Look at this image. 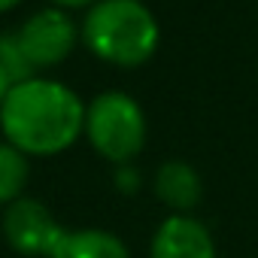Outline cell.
<instances>
[{"instance_id":"12","label":"cell","mask_w":258,"mask_h":258,"mask_svg":"<svg viewBox=\"0 0 258 258\" xmlns=\"http://www.w3.org/2000/svg\"><path fill=\"white\" fill-rule=\"evenodd\" d=\"M49 4L67 13V10H91V7L97 4V0H49Z\"/></svg>"},{"instance_id":"11","label":"cell","mask_w":258,"mask_h":258,"mask_svg":"<svg viewBox=\"0 0 258 258\" xmlns=\"http://www.w3.org/2000/svg\"><path fill=\"white\" fill-rule=\"evenodd\" d=\"M115 185H118L121 191L131 195V191H137V188H140V173H137L131 164H121V167H118V173H115Z\"/></svg>"},{"instance_id":"8","label":"cell","mask_w":258,"mask_h":258,"mask_svg":"<svg viewBox=\"0 0 258 258\" xmlns=\"http://www.w3.org/2000/svg\"><path fill=\"white\" fill-rule=\"evenodd\" d=\"M49 258H131L124 240L103 228L64 231Z\"/></svg>"},{"instance_id":"13","label":"cell","mask_w":258,"mask_h":258,"mask_svg":"<svg viewBox=\"0 0 258 258\" xmlns=\"http://www.w3.org/2000/svg\"><path fill=\"white\" fill-rule=\"evenodd\" d=\"M13 85H16V82L10 79V73H7L4 67H0V103H4V100H7V94L13 91Z\"/></svg>"},{"instance_id":"1","label":"cell","mask_w":258,"mask_h":258,"mask_svg":"<svg viewBox=\"0 0 258 258\" xmlns=\"http://www.w3.org/2000/svg\"><path fill=\"white\" fill-rule=\"evenodd\" d=\"M0 131L28 158H52L85 134V103L70 85L34 76L13 85L0 103Z\"/></svg>"},{"instance_id":"4","label":"cell","mask_w":258,"mask_h":258,"mask_svg":"<svg viewBox=\"0 0 258 258\" xmlns=\"http://www.w3.org/2000/svg\"><path fill=\"white\" fill-rule=\"evenodd\" d=\"M16 37H19L22 52L28 55L34 70L58 67L61 61L70 58V52L82 40L76 22L64 10H58V7H46V10L31 13L22 22V28L16 31Z\"/></svg>"},{"instance_id":"6","label":"cell","mask_w":258,"mask_h":258,"mask_svg":"<svg viewBox=\"0 0 258 258\" xmlns=\"http://www.w3.org/2000/svg\"><path fill=\"white\" fill-rule=\"evenodd\" d=\"M149 258H216V240L201 219L173 213L158 225Z\"/></svg>"},{"instance_id":"7","label":"cell","mask_w":258,"mask_h":258,"mask_svg":"<svg viewBox=\"0 0 258 258\" xmlns=\"http://www.w3.org/2000/svg\"><path fill=\"white\" fill-rule=\"evenodd\" d=\"M155 195L164 207H170L176 216H188L204 195V182L198 176V170L188 161L170 158L155 170Z\"/></svg>"},{"instance_id":"3","label":"cell","mask_w":258,"mask_h":258,"mask_svg":"<svg viewBox=\"0 0 258 258\" xmlns=\"http://www.w3.org/2000/svg\"><path fill=\"white\" fill-rule=\"evenodd\" d=\"M85 137L109 164H131L146 146L143 106L124 91H103L85 106Z\"/></svg>"},{"instance_id":"2","label":"cell","mask_w":258,"mask_h":258,"mask_svg":"<svg viewBox=\"0 0 258 258\" xmlns=\"http://www.w3.org/2000/svg\"><path fill=\"white\" fill-rule=\"evenodd\" d=\"M85 49L115 67L146 64L161 43V28L140 0H97L79 25Z\"/></svg>"},{"instance_id":"5","label":"cell","mask_w":258,"mask_h":258,"mask_svg":"<svg viewBox=\"0 0 258 258\" xmlns=\"http://www.w3.org/2000/svg\"><path fill=\"white\" fill-rule=\"evenodd\" d=\"M4 237L7 243L28 258H49L52 249L58 246V240L64 237L61 222L55 219V213L37 201V198H19L10 207H4Z\"/></svg>"},{"instance_id":"9","label":"cell","mask_w":258,"mask_h":258,"mask_svg":"<svg viewBox=\"0 0 258 258\" xmlns=\"http://www.w3.org/2000/svg\"><path fill=\"white\" fill-rule=\"evenodd\" d=\"M28 173H31L28 155L10 146L7 140H0V207H10L13 201L22 198L28 185Z\"/></svg>"},{"instance_id":"10","label":"cell","mask_w":258,"mask_h":258,"mask_svg":"<svg viewBox=\"0 0 258 258\" xmlns=\"http://www.w3.org/2000/svg\"><path fill=\"white\" fill-rule=\"evenodd\" d=\"M0 67L10 73V79L16 85L37 76V70L28 61V55L22 52V43H19L16 31H0Z\"/></svg>"},{"instance_id":"14","label":"cell","mask_w":258,"mask_h":258,"mask_svg":"<svg viewBox=\"0 0 258 258\" xmlns=\"http://www.w3.org/2000/svg\"><path fill=\"white\" fill-rule=\"evenodd\" d=\"M22 4V0H0V13H10V10H16Z\"/></svg>"}]
</instances>
